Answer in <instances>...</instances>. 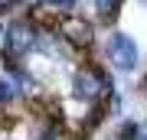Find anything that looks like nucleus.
Masks as SVG:
<instances>
[{
    "label": "nucleus",
    "instance_id": "obj_1",
    "mask_svg": "<svg viewBox=\"0 0 147 140\" xmlns=\"http://www.w3.org/2000/svg\"><path fill=\"white\" fill-rule=\"evenodd\" d=\"M118 88V75L101 59H82L69 68V98L82 108H98Z\"/></svg>",
    "mask_w": 147,
    "mask_h": 140
},
{
    "label": "nucleus",
    "instance_id": "obj_2",
    "mask_svg": "<svg viewBox=\"0 0 147 140\" xmlns=\"http://www.w3.org/2000/svg\"><path fill=\"white\" fill-rule=\"evenodd\" d=\"M98 59H101L115 75H124V78L137 75V72H141V65H144V56H141L137 39H134L127 29H121V26H111L105 36H101Z\"/></svg>",
    "mask_w": 147,
    "mask_h": 140
},
{
    "label": "nucleus",
    "instance_id": "obj_3",
    "mask_svg": "<svg viewBox=\"0 0 147 140\" xmlns=\"http://www.w3.org/2000/svg\"><path fill=\"white\" fill-rule=\"evenodd\" d=\"M36 39H39V23L30 13H16L7 20V33L0 42V59L3 62H26L36 52Z\"/></svg>",
    "mask_w": 147,
    "mask_h": 140
},
{
    "label": "nucleus",
    "instance_id": "obj_4",
    "mask_svg": "<svg viewBox=\"0 0 147 140\" xmlns=\"http://www.w3.org/2000/svg\"><path fill=\"white\" fill-rule=\"evenodd\" d=\"M98 29H101V26L95 23L88 13H82V10H79V13H69V16H59L56 26H53V33L62 36L82 59H92L95 52H98V46H101Z\"/></svg>",
    "mask_w": 147,
    "mask_h": 140
},
{
    "label": "nucleus",
    "instance_id": "obj_5",
    "mask_svg": "<svg viewBox=\"0 0 147 140\" xmlns=\"http://www.w3.org/2000/svg\"><path fill=\"white\" fill-rule=\"evenodd\" d=\"M124 7H127V0H88V16L101 29H111V26H118Z\"/></svg>",
    "mask_w": 147,
    "mask_h": 140
},
{
    "label": "nucleus",
    "instance_id": "obj_6",
    "mask_svg": "<svg viewBox=\"0 0 147 140\" xmlns=\"http://www.w3.org/2000/svg\"><path fill=\"white\" fill-rule=\"evenodd\" d=\"M111 140H141V117H121L111 130Z\"/></svg>",
    "mask_w": 147,
    "mask_h": 140
},
{
    "label": "nucleus",
    "instance_id": "obj_7",
    "mask_svg": "<svg viewBox=\"0 0 147 140\" xmlns=\"http://www.w3.org/2000/svg\"><path fill=\"white\" fill-rule=\"evenodd\" d=\"M20 101H26V98L16 88V82L10 75H0V108H13V104H20Z\"/></svg>",
    "mask_w": 147,
    "mask_h": 140
},
{
    "label": "nucleus",
    "instance_id": "obj_8",
    "mask_svg": "<svg viewBox=\"0 0 147 140\" xmlns=\"http://www.w3.org/2000/svg\"><path fill=\"white\" fill-rule=\"evenodd\" d=\"M105 111H108V117H115V121L127 117V94L121 91V88H115V91L108 94V101H105Z\"/></svg>",
    "mask_w": 147,
    "mask_h": 140
},
{
    "label": "nucleus",
    "instance_id": "obj_9",
    "mask_svg": "<svg viewBox=\"0 0 147 140\" xmlns=\"http://www.w3.org/2000/svg\"><path fill=\"white\" fill-rule=\"evenodd\" d=\"M62 137H65V127H59V124H46L36 134V140H62Z\"/></svg>",
    "mask_w": 147,
    "mask_h": 140
},
{
    "label": "nucleus",
    "instance_id": "obj_10",
    "mask_svg": "<svg viewBox=\"0 0 147 140\" xmlns=\"http://www.w3.org/2000/svg\"><path fill=\"white\" fill-rule=\"evenodd\" d=\"M23 3L26 0H0V16H13V10H20Z\"/></svg>",
    "mask_w": 147,
    "mask_h": 140
},
{
    "label": "nucleus",
    "instance_id": "obj_11",
    "mask_svg": "<svg viewBox=\"0 0 147 140\" xmlns=\"http://www.w3.org/2000/svg\"><path fill=\"white\" fill-rule=\"evenodd\" d=\"M137 94H141V98L147 101V72H144L141 78H137Z\"/></svg>",
    "mask_w": 147,
    "mask_h": 140
},
{
    "label": "nucleus",
    "instance_id": "obj_12",
    "mask_svg": "<svg viewBox=\"0 0 147 140\" xmlns=\"http://www.w3.org/2000/svg\"><path fill=\"white\" fill-rule=\"evenodd\" d=\"M141 140H147V114L141 117Z\"/></svg>",
    "mask_w": 147,
    "mask_h": 140
}]
</instances>
